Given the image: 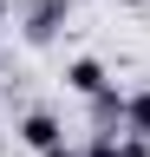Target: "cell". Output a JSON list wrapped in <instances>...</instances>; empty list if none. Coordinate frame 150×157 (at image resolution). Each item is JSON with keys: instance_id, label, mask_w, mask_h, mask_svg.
<instances>
[{"instance_id": "obj_1", "label": "cell", "mask_w": 150, "mask_h": 157, "mask_svg": "<svg viewBox=\"0 0 150 157\" xmlns=\"http://www.w3.org/2000/svg\"><path fill=\"white\" fill-rule=\"evenodd\" d=\"M72 7H79V0H26V13H20V39H26V46H52L59 26L72 20Z\"/></svg>"}, {"instance_id": "obj_2", "label": "cell", "mask_w": 150, "mask_h": 157, "mask_svg": "<svg viewBox=\"0 0 150 157\" xmlns=\"http://www.w3.org/2000/svg\"><path fill=\"white\" fill-rule=\"evenodd\" d=\"M13 137H20V144L39 157V151H59L65 144V124H59V111H46V105H33L20 124H13Z\"/></svg>"}, {"instance_id": "obj_3", "label": "cell", "mask_w": 150, "mask_h": 157, "mask_svg": "<svg viewBox=\"0 0 150 157\" xmlns=\"http://www.w3.org/2000/svg\"><path fill=\"white\" fill-rule=\"evenodd\" d=\"M124 105H130V92H118V78H111L98 98H85V118H91V131H118V124H124Z\"/></svg>"}, {"instance_id": "obj_4", "label": "cell", "mask_w": 150, "mask_h": 157, "mask_svg": "<svg viewBox=\"0 0 150 157\" xmlns=\"http://www.w3.org/2000/svg\"><path fill=\"white\" fill-rule=\"evenodd\" d=\"M104 85H111L104 59H65V92H79V98H98Z\"/></svg>"}, {"instance_id": "obj_5", "label": "cell", "mask_w": 150, "mask_h": 157, "mask_svg": "<svg viewBox=\"0 0 150 157\" xmlns=\"http://www.w3.org/2000/svg\"><path fill=\"white\" fill-rule=\"evenodd\" d=\"M79 157H150V137H137V131H124V137L118 131H98Z\"/></svg>"}, {"instance_id": "obj_6", "label": "cell", "mask_w": 150, "mask_h": 157, "mask_svg": "<svg viewBox=\"0 0 150 157\" xmlns=\"http://www.w3.org/2000/svg\"><path fill=\"white\" fill-rule=\"evenodd\" d=\"M124 131L150 137V85H144V92H130V105H124Z\"/></svg>"}, {"instance_id": "obj_7", "label": "cell", "mask_w": 150, "mask_h": 157, "mask_svg": "<svg viewBox=\"0 0 150 157\" xmlns=\"http://www.w3.org/2000/svg\"><path fill=\"white\" fill-rule=\"evenodd\" d=\"M7 20H13V0H0V33H7Z\"/></svg>"}, {"instance_id": "obj_8", "label": "cell", "mask_w": 150, "mask_h": 157, "mask_svg": "<svg viewBox=\"0 0 150 157\" xmlns=\"http://www.w3.org/2000/svg\"><path fill=\"white\" fill-rule=\"evenodd\" d=\"M39 157H79V151H72V144H59V151H39Z\"/></svg>"}, {"instance_id": "obj_9", "label": "cell", "mask_w": 150, "mask_h": 157, "mask_svg": "<svg viewBox=\"0 0 150 157\" xmlns=\"http://www.w3.org/2000/svg\"><path fill=\"white\" fill-rule=\"evenodd\" d=\"M124 7H150V0H124Z\"/></svg>"}]
</instances>
